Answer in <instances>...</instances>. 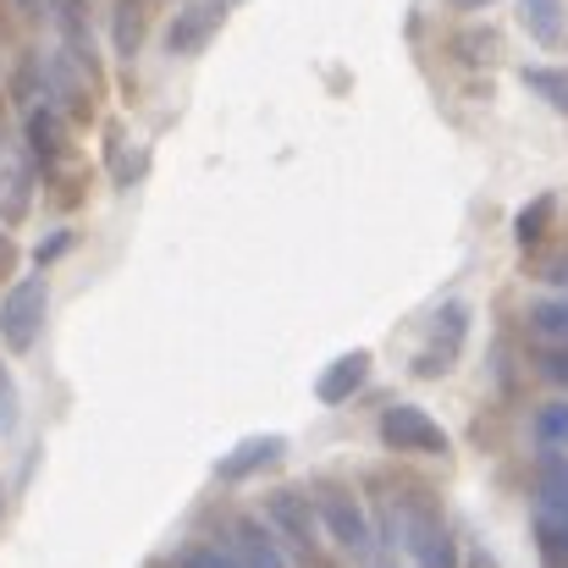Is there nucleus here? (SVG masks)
Listing matches in <instances>:
<instances>
[{"label":"nucleus","mask_w":568,"mask_h":568,"mask_svg":"<svg viewBox=\"0 0 568 568\" xmlns=\"http://www.w3.org/2000/svg\"><path fill=\"white\" fill-rule=\"evenodd\" d=\"M215 22H221V6H183V11L172 17V28H166V50H172V55L204 50V39L215 33Z\"/></svg>","instance_id":"nucleus-8"},{"label":"nucleus","mask_w":568,"mask_h":568,"mask_svg":"<svg viewBox=\"0 0 568 568\" xmlns=\"http://www.w3.org/2000/svg\"><path fill=\"white\" fill-rule=\"evenodd\" d=\"M381 430H386V442H392V447H414V453H447V436H442V425H436L425 408H414V403H397V408H386Z\"/></svg>","instance_id":"nucleus-5"},{"label":"nucleus","mask_w":568,"mask_h":568,"mask_svg":"<svg viewBox=\"0 0 568 568\" xmlns=\"http://www.w3.org/2000/svg\"><path fill=\"white\" fill-rule=\"evenodd\" d=\"M386 536H392V547H403L414 558V568H458L447 525L425 497H392L386 503Z\"/></svg>","instance_id":"nucleus-1"},{"label":"nucleus","mask_w":568,"mask_h":568,"mask_svg":"<svg viewBox=\"0 0 568 568\" xmlns=\"http://www.w3.org/2000/svg\"><path fill=\"white\" fill-rule=\"evenodd\" d=\"M525 83L547 100V105H558L568 116V72H547V67H536V72H525Z\"/></svg>","instance_id":"nucleus-17"},{"label":"nucleus","mask_w":568,"mask_h":568,"mask_svg":"<svg viewBox=\"0 0 568 568\" xmlns=\"http://www.w3.org/2000/svg\"><path fill=\"white\" fill-rule=\"evenodd\" d=\"M116 50H122V55L139 50V11H133V0L116 6Z\"/></svg>","instance_id":"nucleus-19"},{"label":"nucleus","mask_w":568,"mask_h":568,"mask_svg":"<svg viewBox=\"0 0 568 568\" xmlns=\"http://www.w3.org/2000/svg\"><path fill=\"white\" fill-rule=\"evenodd\" d=\"M371 376V354L365 348H354V354H343V359H332L321 381H315V392H321V403H343V397H354L359 386Z\"/></svg>","instance_id":"nucleus-9"},{"label":"nucleus","mask_w":568,"mask_h":568,"mask_svg":"<svg viewBox=\"0 0 568 568\" xmlns=\"http://www.w3.org/2000/svg\"><path fill=\"white\" fill-rule=\"evenodd\" d=\"M541 519L568 530V464H547L541 475Z\"/></svg>","instance_id":"nucleus-13"},{"label":"nucleus","mask_w":568,"mask_h":568,"mask_svg":"<svg viewBox=\"0 0 568 568\" xmlns=\"http://www.w3.org/2000/svg\"><path fill=\"white\" fill-rule=\"evenodd\" d=\"M530 326L547 337V343H568V293H547L530 304Z\"/></svg>","instance_id":"nucleus-14"},{"label":"nucleus","mask_w":568,"mask_h":568,"mask_svg":"<svg viewBox=\"0 0 568 568\" xmlns=\"http://www.w3.org/2000/svg\"><path fill=\"white\" fill-rule=\"evenodd\" d=\"M541 376L552 381V386H564V392H568V343H564V348H552V354L541 359Z\"/></svg>","instance_id":"nucleus-21"},{"label":"nucleus","mask_w":568,"mask_h":568,"mask_svg":"<svg viewBox=\"0 0 568 568\" xmlns=\"http://www.w3.org/2000/svg\"><path fill=\"white\" fill-rule=\"evenodd\" d=\"M371 568H392V564H386V558H371Z\"/></svg>","instance_id":"nucleus-26"},{"label":"nucleus","mask_w":568,"mask_h":568,"mask_svg":"<svg viewBox=\"0 0 568 568\" xmlns=\"http://www.w3.org/2000/svg\"><path fill=\"white\" fill-rule=\"evenodd\" d=\"M83 78H89V61L67 44L55 55H44V89H50V105L55 111H83Z\"/></svg>","instance_id":"nucleus-6"},{"label":"nucleus","mask_w":568,"mask_h":568,"mask_svg":"<svg viewBox=\"0 0 568 568\" xmlns=\"http://www.w3.org/2000/svg\"><path fill=\"white\" fill-rule=\"evenodd\" d=\"M536 442L541 447H568V403L536 408Z\"/></svg>","instance_id":"nucleus-16"},{"label":"nucleus","mask_w":568,"mask_h":568,"mask_svg":"<svg viewBox=\"0 0 568 568\" xmlns=\"http://www.w3.org/2000/svg\"><path fill=\"white\" fill-rule=\"evenodd\" d=\"M44 304H50L44 276H22V282L6 287V298H0V343H6L11 354H28V348L39 343Z\"/></svg>","instance_id":"nucleus-3"},{"label":"nucleus","mask_w":568,"mask_h":568,"mask_svg":"<svg viewBox=\"0 0 568 568\" xmlns=\"http://www.w3.org/2000/svg\"><path fill=\"white\" fill-rule=\"evenodd\" d=\"M22 128H28V144H33L44 161L61 150V111H55V105H28Z\"/></svg>","instance_id":"nucleus-12"},{"label":"nucleus","mask_w":568,"mask_h":568,"mask_svg":"<svg viewBox=\"0 0 568 568\" xmlns=\"http://www.w3.org/2000/svg\"><path fill=\"white\" fill-rule=\"evenodd\" d=\"M541 221H547V199H536V204L519 215V237H536V232H541Z\"/></svg>","instance_id":"nucleus-22"},{"label":"nucleus","mask_w":568,"mask_h":568,"mask_svg":"<svg viewBox=\"0 0 568 568\" xmlns=\"http://www.w3.org/2000/svg\"><path fill=\"white\" fill-rule=\"evenodd\" d=\"M28 199H33L28 155H22L11 139H0V215H6V221H17V215L28 210Z\"/></svg>","instance_id":"nucleus-7"},{"label":"nucleus","mask_w":568,"mask_h":568,"mask_svg":"<svg viewBox=\"0 0 568 568\" xmlns=\"http://www.w3.org/2000/svg\"><path fill=\"white\" fill-rule=\"evenodd\" d=\"M265 519L298 547V552H310L315 547V536H321V514H315V497L310 491H293V486H282V491H271L265 497Z\"/></svg>","instance_id":"nucleus-4"},{"label":"nucleus","mask_w":568,"mask_h":568,"mask_svg":"<svg viewBox=\"0 0 568 568\" xmlns=\"http://www.w3.org/2000/svg\"><path fill=\"white\" fill-rule=\"evenodd\" d=\"M458 6H480V0H458Z\"/></svg>","instance_id":"nucleus-27"},{"label":"nucleus","mask_w":568,"mask_h":568,"mask_svg":"<svg viewBox=\"0 0 568 568\" xmlns=\"http://www.w3.org/2000/svg\"><path fill=\"white\" fill-rule=\"evenodd\" d=\"M232 552H237L243 568H287L282 547L271 541V530H265L260 519H237V525H232Z\"/></svg>","instance_id":"nucleus-10"},{"label":"nucleus","mask_w":568,"mask_h":568,"mask_svg":"<svg viewBox=\"0 0 568 568\" xmlns=\"http://www.w3.org/2000/svg\"><path fill=\"white\" fill-rule=\"evenodd\" d=\"M519 6L541 44H564V0H519Z\"/></svg>","instance_id":"nucleus-15"},{"label":"nucleus","mask_w":568,"mask_h":568,"mask_svg":"<svg viewBox=\"0 0 568 568\" xmlns=\"http://www.w3.org/2000/svg\"><path fill=\"white\" fill-rule=\"evenodd\" d=\"M547 276H552V287H564L568 293V260H552V265H547Z\"/></svg>","instance_id":"nucleus-24"},{"label":"nucleus","mask_w":568,"mask_h":568,"mask_svg":"<svg viewBox=\"0 0 568 568\" xmlns=\"http://www.w3.org/2000/svg\"><path fill=\"white\" fill-rule=\"evenodd\" d=\"M282 453H287V442H282V436H248L237 453H226V458L215 464V475H221V480H248L254 469L276 464Z\"/></svg>","instance_id":"nucleus-11"},{"label":"nucleus","mask_w":568,"mask_h":568,"mask_svg":"<svg viewBox=\"0 0 568 568\" xmlns=\"http://www.w3.org/2000/svg\"><path fill=\"white\" fill-rule=\"evenodd\" d=\"M215 6H237V0H215Z\"/></svg>","instance_id":"nucleus-28"},{"label":"nucleus","mask_w":568,"mask_h":568,"mask_svg":"<svg viewBox=\"0 0 568 568\" xmlns=\"http://www.w3.org/2000/svg\"><path fill=\"white\" fill-rule=\"evenodd\" d=\"M178 568H243V564H237L232 547H226V552H221V547H193V552H183Z\"/></svg>","instance_id":"nucleus-18"},{"label":"nucleus","mask_w":568,"mask_h":568,"mask_svg":"<svg viewBox=\"0 0 568 568\" xmlns=\"http://www.w3.org/2000/svg\"><path fill=\"white\" fill-rule=\"evenodd\" d=\"M315 514H321V530L337 541V547H348V552H359V558H371V547H376V536H371V519H365V508H359V497L348 491V486H337V480H321L315 491Z\"/></svg>","instance_id":"nucleus-2"},{"label":"nucleus","mask_w":568,"mask_h":568,"mask_svg":"<svg viewBox=\"0 0 568 568\" xmlns=\"http://www.w3.org/2000/svg\"><path fill=\"white\" fill-rule=\"evenodd\" d=\"M67 248H72V232H55V237H44V243H39V265H50V260H55V254H67Z\"/></svg>","instance_id":"nucleus-23"},{"label":"nucleus","mask_w":568,"mask_h":568,"mask_svg":"<svg viewBox=\"0 0 568 568\" xmlns=\"http://www.w3.org/2000/svg\"><path fill=\"white\" fill-rule=\"evenodd\" d=\"M469 564H475V568H497V564H491V558H486V552H475V558H469Z\"/></svg>","instance_id":"nucleus-25"},{"label":"nucleus","mask_w":568,"mask_h":568,"mask_svg":"<svg viewBox=\"0 0 568 568\" xmlns=\"http://www.w3.org/2000/svg\"><path fill=\"white\" fill-rule=\"evenodd\" d=\"M17 414H22V408H17V381H11V371L0 365V436L17 430Z\"/></svg>","instance_id":"nucleus-20"}]
</instances>
